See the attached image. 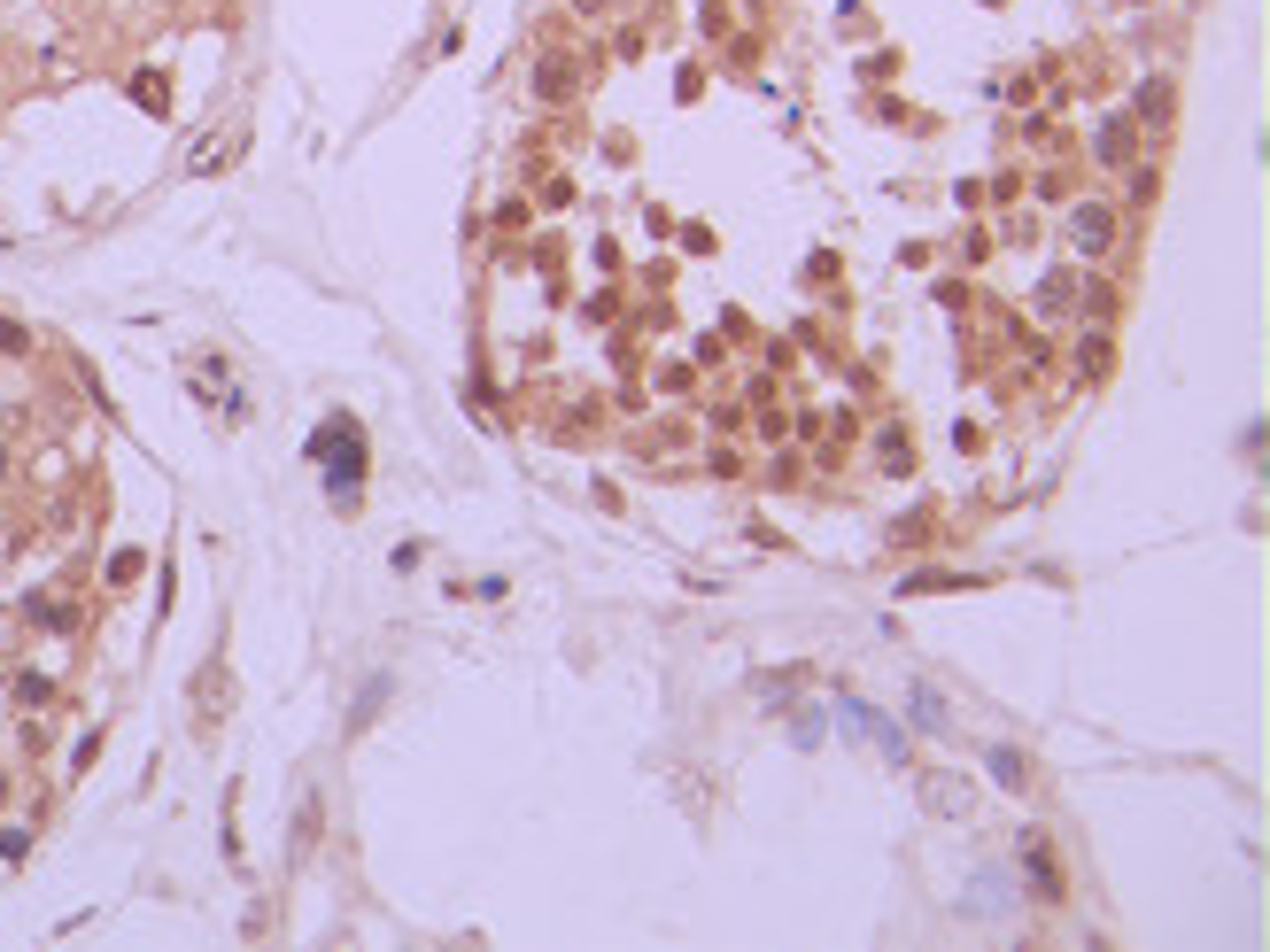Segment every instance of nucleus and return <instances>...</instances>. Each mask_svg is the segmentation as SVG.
Returning <instances> with one entry per match:
<instances>
[{
    "label": "nucleus",
    "mask_w": 1270,
    "mask_h": 952,
    "mask_svg": "<svg viewBox=\"0 0 1270 952\" xmlns=\"http://www.w3.org/2000/svg\"><path fill=\"white\" fill-rule=\"evenodd\" d=\"M1108 365H1116V349H1108V334H1085V349H1077V372H1085V380H1100Z\"/></svg>",
    "instance_id": "6"
},
{
    "label": "nucleus",
    "mask_w": 1270,
    "mask_h": 952,
    "mask_svg": "<svg viewBox=\"0 0 1270 952\" xmlns=\"http://www.w3.org/2000/svg\"><path fill=\"white\" fill-rule=\"evenodd\" d=\"M535 78H542V93H559V102H566V93H573V62H566V55H542Z\"/></svg>",
    "instance_id": "7"
},
{
    "label": "nucleus",
    "mask_w": 1270,
    "mask_h": 952,
    "mask_svg": "<svg viewBox=\"0 0 1270 952\" xmlns=\"http://www.w3.org/2000/svg\"><path fill=\"white\" fill-rule=\"evenodd\" d=\"M1169 109H1178V93H1169V78H1147V86H1138V117H1147V124H1162Z\"/></svg>",
    "instance_id": "5"
},
{
    "label": "nucleus",
    "mask_w": 1270,
    "mask_h": 952,
    "mask_svg": "<svg viewBox=\"0 0 1270 952\" xmlns=\"http://www.w3.org/2000/svg\"><path fill=\"white\" fill-rule=\"evenodd\" d=\"M937 813H968V790H961V782H930V790H922Z\"/></svg>",
    "instance_id": "8"
},
{
    "label": "nucleus",
    "mask_w": 1270,
    "mask_h": 952,
    "mask_svg": "<svg viewBox=\"0 0 1270 952\" xmlns=\"http://www.w3.org/2000/svg\"><path fill=\"white\" fill-rule=\"evenodd\" d=\"M1092 155H1100V163H1131V155H1138V148H1131V117H1108V124H1100Z\"/></svg>",
    "instance_id": "3"
},
{
    "label": "nucleus",
    "mask_w": 1270,
    "mask_h": 952,
    "mask_svg": "<svg viewBox=\"0 0 1270 952\" xmlns=\"http://www.w3.org/2000/svg\"><path fill=\"white\" fill-rule=\"evenodd\" d=\"M1069 233H1077V248H1108V241H1116V210H1100V202H1077V217H1069Z\"/></svg>",
    "instance_id": "2"
},
{
    "label": "nucleus",
    "mask_w": 1270,
    "mask_h": 952,
    "mask_svg": "<svg viewBox=\"0 0 1270 952\" xmlns=\"http://www.w3.org/2000/svg\"><path fill=\"white\" fill-rule=\"evenodd\" d=\"M915 720H922V728H946V712H937V689H915Z\"/></svg>",
    "instance_id": "9"
},
{
    "label": "nucleus",
    "mask_w": 1270,
    "mask_h": 952,
    "mask_svg": "<svg viewBox=\"0 0 1270 952\" xmlns=\"http://www.w3.org/2000/svg\"><path fill=\"white\" fill-rule=\"evenodd\" d=\"M310 457L325 465V480H334V504H349V496H356V465H365V434H356L349 418H334V426L310 442Z\"/></svg>",
    "instance_id": "1"
},
{
    "label": "nucleus",
    "mask_w": 1270,
    "mask_h": 952,
    "mask_svg": "<svg viewBox=\"0 0 1270 952\" xmlns=\"http://www.w3.org/2000/svg\"><path fill=\"white\" fill-rule=\"evenodd\" d=\"M992 782H999V790H1030V767H1023V751H992Z\"/></svg>",
    "instance_id": "4"
}]
</instances>
